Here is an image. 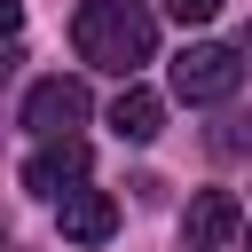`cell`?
Returning <instances> with one entry per match:
<instances>
[{"instance_id": "1", "label": "cell", "mask_w": 252, "mask_h": 252, "mask_svg": "<svg viewBox=\"0 0 252 252\" xmlns=\"http://www.w3.org/2000/svg\"><path fill=\"white\" fill-rule=\"evenodd\" d=\"M71 47H79V63L118 71V79L134 87V71L158 55V24H150L142 0H79V16H71Z\"/></svg>"}, {"instance_id": "12", "label": "cell", "mask_w": 252, "mask_h": 252, "mask_svg": "<svg viewBox=\"0 0 252 252\" xmlns=\"http://www.w3.org/2000/svg\"><path fill=\"white\" fill-rule=\"evenodd\" d=\"M0 71H8V55H0Z\"/></svg>"}, {"instance_id": "10", "label": "cell", "mask_w": 252, "mask_h": 252, "mask_svg": "<svg viewBox=\"0 0 252 252\" xmlns=\"http://www.w3.org/2000/svg\"><path fill=\"white\" fill-rule=\"evenodd\" d=\"M16 24H24V8H16V0H0V32H16Z\"/></svg>"}, {"instance_id": "6", "label": "cell", "mask_w": 252, "mask_h": 252, "mask_svg": "<svg viewBox=\"0 0 252 252\" xmlns=\"http://www.w3.org/2000/svg\"><path fill=\"white\" fill-rule=\"evenodd\" d=\"M55 220H63L71 244H102V236L118 228V197H110V189H71V197L55 205Z\"/></svg>"}, {"instance_id": "13", "label": "cell", "mask_w": 252, "mask_h": 252, "mask_svg": "<svg viewBox=\"0 0 252 252\" xmlns=\"http://www.w3.org/2000/svg\"><path fill=\"white\" fill-rule=\"evenodd\" d=\"M244 236H252V228H244Z\"/></svg>"}, {"instance_id": "3", "label": "cell", "mask_w": 252, "mask_h": 252, "mask_svg": "<svg viewBox=\"0 0 252 252\" xmlns=\"http://www.w3.org/2000/svg\"><path fill=\"white\" fill-rule=\"evenodd\" d=\"M79 118H87V87H79V79H39V87L24 94V126L47 134V142H71Z\"/></svg>"}, {"instance_id": "2", "label": "cell", "mask_w": 252, "mask_h": 252, "mask_svg": "<svg viewBox=\"0 0 252 252\" xmlns=\"http://www.w3.org/2000/svg\"><path fill=\"white\" fill-rule=\"evenodd\" d=\"M236 79H244V63H236V47H220V39H189V47L173 55V102H228Z\"/></svg>"}, {"instance_id": "5", "label": "cell", "mask_w": 252, "mask_h": 252, "mask_svg": "<svg viewBox=\"0 0 252 252\" xmlns=\"http://www.w3.org/2000/svg\"><path fill=\"white\" fill-rule=\"evenodd\" d=\"M236 228H244V205H236L228 189H197L189 213H181V244H189V252H220Z\"/></svg>"}, {"instance_id": "7", "label": "cell", "mask_w": 252, "mask_h": 252, "mask_svg": "<svg viewBox=\"0 0 252 252\" xmlns=\"http://www.w3.org/2000/svg\"><path fill=\"white\" fill-rule=\"evenodd\" d=\"M110 126H118L126 142H150V134L165 126V94H150V87H118V102H110Z\"/></svg>"}, {"instance_id": "8", "label": "cell", "mask_w": 252, "mask_h": 252, "mask_svg": "<svg viewBox=\"0 0 252 252\" xmlns=\"http://www.w3.org/2000/svg\"><path fill=\"white\" fill-rule=\"evenodd\" d=\"M205 142H213V158H244V150H252V118H220Z\"/></svg>"}, {"instance_id": "9", "label": "cell", "mask_w": 252, "mask_h": 252, "mask_svg": "<svg viewBox=\"0 0 252 252\" xmlns=\"http://www.w3.org/2000/svg\"><path fill=\"white\" fill-rule=\"evenodd\" d=\"M165 16H173L181 32H197V24H213V16H220V0H165Z\"/></svg>"}, {"instance_id": "11", "label": "cell", "mask_w": 252, "mask_h": 252, "mask_svg": "<svg viewBox=\"0 0 252 252\" xmlns=\"http://www.w3.org/2000/svg\"><path fill=\"white\" fill-rule=\"evenodd\" d=\"M244 47H252V24H244Z\"/></svg>"}, {"instance_id": "4", "label": "cell", "mask_w": 252, "mask_h": 252, "mask_svg": "<svg viewBox=\"0 0 252 252\" xmlns=\"http://www.w3.org/2000/svg\"><path fill=\"white\" fill-rule=\"evenodd\" d=\"M79 181H87V142H79V134H71V142H47V150L24 158V189H32V197H55V205H63Z\"/></svg>"}]
</instances>
